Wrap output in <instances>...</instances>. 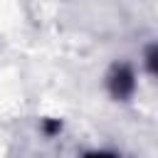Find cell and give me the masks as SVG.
Here are the masks:
<instances>
[{
	"label": "cell",
	"mask_w": 158,
	"mask_h": 158,
	"mask_svg": "<svg viewBox=\"0 0 158 158\" xmlns=\"http://www.w3.org/2000/svg\"><path fill=\"white\" fill-rule=\"evenodd\" d=\"M131 89H133V77H131V72H128L126 67H121V69L111 77V91H114L116 96H128Z\"/></svg>",
	"instance_id": "1"
},
{
	"label": "cell",
	"mask_w": 158,
	"mask_h": 158,
	"mask_svg": "<svg viewBox=\"0 0 158 158\" xmlns=\"http://www.w3.org/2000/svg\"><path fill=\"white\" fill-rule=\"evenodd\" d=\"M148 67H151V72L158 74V47L151 49V54H148Z\"/></svg>",
	"instance_id": "2"
},
{
	"label": "cell",
	"mask_w": 158,
	"mask_h": 158,
	"mask_svg": "<svg viewBox=\"0 0 158 158\" xmlns=\"http://www.w3.org/2000/svg\"><path fill=\"white\" fill-rule=\"evenodd\" d=\"M86 158H114V156H106V153H96V156H86Z\"/></svg>",
	"instance_id": "3"
}]
</instances>
